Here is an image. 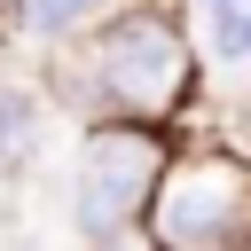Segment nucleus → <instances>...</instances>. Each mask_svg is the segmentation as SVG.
<instances>
[{"label": "nucleus", "mask_w": 251, "mask_h": 251, "mask_svg": "<svg viewBox=\"0 0 251 251\" xmlns=\"http://www.w3.org/2000/svg\"><path fill=\"white\" fill-rule=\"evenodd\" d=\"M235 55H251V0H243V24H235Z\"/></svg>", "instance_id": "obj_5"}, {"label": "nucleus", "mask_w": 251, "mask_h": 251, "mask_svg": "<svg viewBox=\"0 0 251 251\" xmlns=\"http://www.w3.org/2000/svg\"><path fill=\"white\" fill-rule=\"evenodd\" d=\"M235 8H243V0H204V16H212V24H220V16H235Z\"/></svg>", "instance_id": "obj_6"}, {"label": "nucleus", "mask_w": 251, "mask_h": 251, "mask_svg": "<svg viewBox=\"0 0 251 251\" xmlns=\"http://www.w3.org/2000/svg\"><path fill=\"white\" fill-rule=\"evenodd\" d=\"M94 8H102V0H24V24H31L39 39H63V31H78Z\"/></svg>", "instance_id": "obj_4"}, {"label": "nucleus", "mask_w": 251, "mask_h": 251, "mask_svg": "<svg viewBox=\"0 0 251 251\" xmlns=\"http://www.w3.org/2000/svg\"><path fill=\"white\" fill-rule=\"evenodd\" d=\"M141 220L157 251H251V165L227 149L173 157Z\"/></svg>", "instance_id": "obj_1"}, {"label": "nucleus", "mask_w": 251, "mask_h": 251, "mask_svg": "<svg viewBox=\"0 0 251 251\" xmlns=\"http://www.w3.org/2000/svg\"><path fill=\"white\" fill-rule=\"evenodd\" d=\"M180 94H188V39L157 8H133L94 39V102L118 126H165Z\"/></svg>", "instance_id": "obj_2"}, {"label": "nucleus", "mask_w": 251, "mask_h": 251, "mask_svg": "<svg viewBox=\"0 0 251 251\" xmlns=\"http://www.w3.org/2000/svg\"><path fill=\"white\" fill-rule=\"evenodd\" d=\"M165 165H173V149H165L157 126H118V118H102V126L86 133V149H78V173H71V220H78V235H94V243L126 235V227L149 212Z\"/></svg>", "instance_id": "obj_3"}]
</instances>
